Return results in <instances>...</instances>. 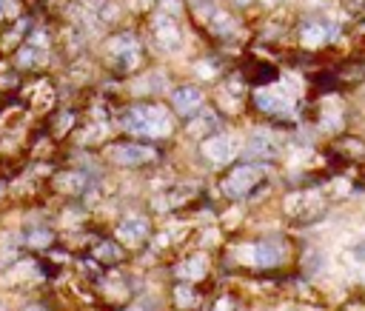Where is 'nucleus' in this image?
<instances>
[{
  "instance_id": "obj_1",
  "label": "nucleus",
  "mask_w": 365,
  "mask_h": 311,
  "mask_svg": "<svg viewBox=\"0 0 365 311\" xmlns=\"http://www.w3.org/2000/svg\"><path fill=\"white\" fill-rule=\"evenodd\" d=\"M120 128L131 140H146L157 146L177 131V114L171 112V106H163L157 100H137L120 109Z\"/></svg>"
},
{
  "instance_id": "obj_2",
  "label": "nucleus",
  "mask_w": 365,
  "mask_h": 311,
  "mask_svg": "<svg viewBox=\"0 0 365 311\" xmlns=\"http://www.w3.org/2000/svg\"><path fill=\"white\" fill-rule=\"evenodd\" d=\"M103 66L114 77H134L146 69L143 40L128 29H117L103 40Z\"/></svg>"
},
{
  "instance_id": "obj_3",
  "label": "nucleus",
  "mask_w": 365,
  "mask_h": 311,
  "mask_svg": "<svg viewBox=\"0 0 365 311\" xmlns=\"http://www.w3.org/2000/svg\"><path fill=\"white\" fill-rule=\"evenodd\" d=\"M268 180H271V163L243 160L225 171V177L220 180V192L232 203H246V200L257 197L268 186Z\"/></svg>"
},
{
  "instance_id": "obj_4",
  "label": "nucleus",
  "mask_w": 365,
  "mask_h": 311,
  "mask_svg": "<svg viewBox=\"0 0 365 311\" xmlns=\"http://www.w3.org/2000/svg\"><path fill=\"white\" fill-rule=\"evenodd\" d=\"M328 206H331V200L323 194V189L314 186V183L300 186L297 192H291L283 200V211H286V217L294 226H317L319 220L328 214Z\"/></svg>"
},
{
  "instance_id": "obj_5",
  "label": "nucleus",
  "mask_w": 365,
  "mask_h": 311,
  "mask_svg": "<svg viewBox=\"0 0 365 311\" xmlns=\"http://www.w3.org/2000/svg\"><path fill=\"white\" fill-rule=\"evenodd\" d=\"M294 249L288 243V237L283 234H263L251 243H246V263L251 265L254 272H263V274H271V272H277L283 269V265L291 260Z\"/></svg>"
},
{
  "instance_id": "obj_6",
  "label": "nucleus",
  "mask_w": 365,
  "mask_h": 311,
  "mask_svg": "<svg viewBox=\"0 0 365 311\" xmlns=\"http://www.w3.org/2000/svg\"><path fill=\"white\" fill-rule=\"evenodd\" d=\"M251 109L271 120V123H277V126H286V123H294L300 109H297V100L286 92V88H274L271 86H263V88H254L251 92Z\"/></svg>"
},
{
  "instance_id": "obj_7",
  "label": "nucleus",
  "mask_w": 365,
  "mask_h": 311,
  "mask_svg": "<svg viewBox=\"0 0 365 311\" xmlns=\"http://www.w3.org/2000/svg\"><path fill=\"white\" fill-rule=\"evenodd\" d=\"M103 154H106L109 163H114L120 168H146V166H157L163 160V154H160V149L154 143L131 140V138L112 140Z\"/></svg>"
},
{
  "instance_id": "obj_8",
  "label": "nucleus",
  "mask_w": 365,
  "mask_h": 311,
  "mask_svg": "<svg viewBox=\"0 0 365 311\" xmlns=\"http://www.w3.org/2000/svg\"><path fill=\"white\" fill-rule=\"evenodd\" d=\"M98 183H100V177H95L83 166H63V168L52 171V177L46 180L49 192L63 200H86V194Z\"/></svg>"
},
{
  "instance_id": "obj_9",
  "label": "nucleus",
  "mask_w": 365,
  "mask_h": 311,
  "mask_svg": "<svg viewBox=\"0 0 365 311\" xmlns=\"http://www.w3.org/2000/svg\"><path fill=\"white\" fill-rule=\"evenodd\" d=\"M146 32H149L152 46L160 49V52H166V55L180 52L182 43H186V37H182V29H180L177 18L168 15V12H154V15H149Z\"/></svg>"
},
{
  "instance_id": "obj_10",
  "label": "nucleus",
  "mask_w": 365,
  "mask_h": 311,
  "mask_svg": "<svg viewBox=\"0 0 365 311\" xmlns=\"http://www.w3.org/2000/svg\"><path fill=\"white\" fill-rule=\"evenodd\" d=\"M340 34H343V26L326 15H308L297 26V37L308 52H314L319 46H328V43L340 40Z\"/></svg>"
},
{
  "instance_id": "obj_11",
  "label": "nucleus",
  "mask_w": 365,
  "mask_h": 311,
  "mask_svg": "<svg viewBox=\"0 0 365 311\" xmlns=\"http://www.w3.org/2000/svg\"><path fill=\"white\" fill-rule=\"evenodd\" d=\"M114 237L131 251V249H143L146 243H152L154 237V226L152 217L143 211H131L126 217H120V223L114 226Z\"/></svg>"
},
{
  "instance_id": "obj_12",
  "label": "nucleus",
  "mask_w": 365,
  "mask_h": 311,
  "mask_svg": "<svg viewBox=\"0 0 365 311\" xmlns=\"http://www.w3.org/2000/svg\"><path fill=\"white\" fill-rule=\"evenodd\" d=\"M206 106V92L200 83H180L171 88V112L180 120H192Z\"/></svg>"
},
{
  "instance_id": "obj_13",
  "label": "nucleus",
  "mask_w": 365,
  "mask_h": 311,
  "mask_svg": "<svg viewBox=\"0 0 365 311\" xmlns=\"http://www.w3.org/2000/svg\"><path fill=\"white\" fill-rule=\"evenodd\" d=\"M243 154L254 163H271V160L280 157V140L271 128H254V131H248Z\"/></svg>"
},
{
  "instance_id": "obj_14",
  "label": "nucleus",
  "mask_w": 365,
  "mask_h": 311,
  "mask_svg": "<svg viewBox=\"0 0 365 311\" xmlns=\"http://www.w3.org/2000/svg\"><path fill=\"white\" fill-rule=\"evenodd\" d=\"M223 126H225V117H223V112L217 109V106H203L192 120H186V135L192 138V140H197V143H203V140H208V138H214V135H220L223 131Z\"/></svg>"
},
{
  "instance_id": "obj_15",
  "label": "nucleus",
  "mask_w": 365,
  "mask_h": 311,
  "mask_svg": "<svg viewBox=\"0 0 365 311\" xmlns=\"http://www.w3.org/2000/svg\"><path fill=\"white\" fill-rule=\"evenodd\" d=\"M208 274H211V260H208V254H206L203 249L186 254L182 260H177L174 269H171V277H174L177 283H197V286H200Z\"/></svg>"
},
{
  "instance_id": "obj_16",
  "label": "nucleus",
  "mask_w": 365,
  "mask_h": 311,
  "mask_svg": "<svg viewBox=\"0 0 365 311\" xmlns=\"http://www.w3.org/2000/svg\"><path fill=\"white\" fill-rule=\"evenodd\" d=\"M200 154H203V160L208 166L223 168L228 163H234V157H237V140L232 135H225V131H220V135H214V138H208V140L200 143Z\"/></svg>"
},
{
  "instance_id": "obj_17",
  "label": "nucleus",
  "mask_w": 365,
  "mask_h": 311,
  "mask_svg": "<svg viewBox=\"0 0 365 311\" xmlns=\"http://www.w3.org/2000/svg\"><path fill=\"white\" fill-rule=\"evenodd\" d=\"M88 257H95L100 265H106V269H117V265H123L128 260V249L112 234V237H95L88 243Z\"/></svg>"
},
{
  "instance_id": "obj_18",
  "label": "nucleus",
  "mask_w": 365,
  "mask_h": 311,
  "mask_svg": "<svg viewBox=\"0 0 365 311\" xmlns=\"http://www.w3.org/2000/svg\"><path fill=\"white\" fill-rule=\"evenodd\" d=\"M240 74L246 77V83L251 88H263V86H271V83H277L280 80V69L277 63H268V60H260V58H243V63L237 66Z\"/></svg>"
},
{
  "instance_id": "obj_19",
  "label": "nucleus",
  "mask_w": 365,
  "mask_h": 311,
  "mask_svg": "<svg viewBox=\"0 0 365 311\" xmlns=\"http://www.w3.org/2000/svg\"><path fill=\"white\" fill-rule=\"evenodd\" d=\"M166 92H171V77L163 69L143 72L140 77L134 80V86H131V95L140 98V100H154V98H160Z\"/></svg>"
},
{
  "instance_id": "obj_20",
  "label": "nucleus",
  "mask_w": 365,
  "mask_h": 311,
  "mask_svg": "<svg viewBox=\"0 0 365 311\" xmlns=\"http://www.w3.org/2000/svg\"><path fill=\"white\" fill-rule=\"evenodd\" d=\"M80 112L83 109H74V106H60L49 114V120H46V131L52 135L55 143L66 140L69 135H74V131L80 128Z\"/></svg>"
},
{
  "instance_id": "obj_21",
  "label": "nucleus",
  "mask_w": 365,
  "mask_h": 311,
  "mask_svg": "<svg viewBox=\"0 0 365 311\" xmlns=\"http://www.w3.org/2000/svg\"><path fill=\"white\" fill-rule=\"evenodd\" d=\"M206 26H208V34L220 43H237L240 40V18L228 15V12H220V9H211L208 18H206Z\"/></svg>"
},
{
  "instance_id": "obj_22",
  "label": "nucleus",
  "mask_w": 365,
  "mask_h": 311,
  "mask_svg": "<svg viewBox=\"0 0 365 311\" xmlns=\"http://www.w3.org/2000/svg\"><path fill=\"white\" fill-rule=\"evenodd\" d=\"M58 240H60V234H58V229L49 226V223H29L26 232H23V249L40 251V254H46L49 249H55Z\"/></svg>"
},
{
  "instance_id": "obj_23",
  "label": "nucleus",
  "mask_w": 365,
  "mask_h": 311,
  "mask_svg": "<svg viewBox=\"0 0 365 311\" xmlns=\"http://www.w3.org/2000/svg\"><path fill=\"white\" fill-rule=\"evenodd\" d=\"M203 300H206V294L197 283H177L174 280V286L168 289V303L174 311H197L203 305Z\"/></svg>"
},
{
  "instance_id": "obj_24",
  "label": "nucleus",
  "mask_w": 365,
  "mask_h": 311,
  "mask_svg": "<svg viewBox=\"0 0 365 311\" xmlns=\"http://www.w3.org/2000/svg\"><path fill=\"white\" fill-rule=\"evenodd\" d=\"M337 88H351V86H362L365 83V60H345L340 66L331 69Z\"/></svg>"
},
{
  "instance_id": "obj_25",
  "label": "nucleus",
  "mask_w": 365,
  "mask_h": 311,
  "mask_svg": "<svg viewBox=\"0 0 365 311\" xmlns=\"http://www.w3.org/2000/svg\"><path fill=\"white\" fill-rule=\"evenodd\" d=\"M334 157H343V160H365V140L362 138H354V135H343L337 143H334Z\"/></svg>"
},
{
  "instance_id": "obj_26",
  "label": "nucleus",
  "mask_w": 365,
  "mask_h": 311,
  "mask_svg": "<svg viewBox=\"0 0 365 311\" xmlns=\"http://www.w3.org/2000/svg\"><path fill=\"white\" fill-rule=\"evenodd\" d=\"M300 269H303V277H305V280L319 277V274H323V269H326V254L319 251V249H305Z\"/></svg>"
},
{
  "instance_id": "obj_27",
  "label": "nucleus",
  "mask_w": 365,
  "mask_h": 311,
  "mask_svg": "<svg viewBox=\"0 0 365 311\" xmlns=\"http://www.w3.org/2000/svg\"><path fill=\"white\" fill-rule=\"evenodd\" d=\"M223 74V60L220 58H203L194 63V77L206 80V83H217V77Z\"/></svg>"
},
{
  "instance_id": "obj_28",
  "label": "nucleus",
  "mask_w": 365,
  "mask_h": 311,
  "mask_svg": "<svg viewBox=\"0 0 365 311\" xmlns=\"http://www.w3.org/2000/svg\"><path fill=\"white\" fill-rule=\"evenodd\" d=\"M208 311H240V297L234 294V291H217L214 297H211V305H208Z\"/></svg>"
},
{
  "instance_id": "obj_29",
  "label": "nucleus",
  "mask_w": 365,
  "mask_h": 311,
  "mask_svg": "<svg viewBox=\"0 0 365 311\" xmlns=\"http://www.w3.org/2000/svg\"><path fill=\"white\" fill-rule=\"evenodd\" d=\"M23 83H20V72L6 63V66H0V92H18Z\"/></svg>"
},
{
  "instance_id": "obj_30",
  "label": "nucleus",
  "mask_w": 365,
  "mask_h": 311,
  "mask_svg": "<svg viewBox=\"0 0 365 311\" xmlns=\"http://www.w3.org/2000/svg\"><path fill=\"white\" fill-rule=\"evenodd\" d=\"M20 6L18 0H0V23H9V20H18L20 15Z\"/></svg>"
},
{
  "instance_id": "obj_31",
  "label": "nucleus",
  "mask_w": 365,
  "mask_h": 311,
  "mask_svg": "<svg viewBox=\"0 0 365 311\" xmlns=\"http://www.w3.org/2000/svg\"><path fill=\"white\" fill-rule=\"evenodd\" d=\"M120 311H157L154 305H149L146 300H134V303H128V305H123Z\"/></svg>"
},
{
  "instance_id": "obj_32",
  "label": "nucleus",
  "mask_w": 365,
  "mask_h": 311,
  "mask_svg": "<svg viewBox=\"0 0 365 311\" xmlns=\"http://www.w3.org/2000/svg\"><path fill=\"white\" fill-rule=\"evenodd\" d=\"M340 311H365V297H357V300H348Z\"/></svg>"
},
{
  "instance_id": "obj_33",
  "label": "nucleus",
  "mask_w": 365,
  "mask_h": 311,
  "mask_svg": "<svg viewBox=\"0 0 365 311\" xmlns=\"http://www.w3.org/2000/svg\"><path fill=\"white\" fill-rule=\"evenodd\" d=\"M9 197H12V192H9V177H0V203L9 200Z\"/></svg>"
},
{
  "instance_id": "obj_34",
  "label": "nucleus",
  "mask_w": 365,
  "mask_h": 311,
  "mask_svg": "<svg viewBox=\"0 0 365 311\" xmlns=\"http://www.w3.org/2000/svg\"><path fill=\"white\" fill-rule=\"evenodd\" d=\"M20 311H52V308L46 305V303H40V300H37V303H26Z\"/></svg>"
},
{
  "instance_id": "obj_35",
  "label": "nucleus",
  "mask_w": 365,
  "mask_h": 311,
  "mask_svg": "<svg viewBox=\"0 0 365 311\" xmlns=\"http://www.w3.org/2000/svg\"><path fill=\"white\" fill-rule=\"evenodd\" d=\"M351 254H354V260H359V263H365V240H362V243H357Z\"/></svg>"
},
{
  "instance_id": "obj_36",
  "label": "nucleus",
  "mask_w": 365,
  "mask_h": 311,
  "mask_svg": "<svg viewBox=\"0 0 365 311\" xmlns=\"http://www.w3.org/2000/svg\"><path fill=\"white\" fill-rule=\"evenodd\" d=\"M234 6H240V9H246V6H251V0H232Z\"/></svg>"
},
{
  "instance_id": "obj_37",
  "label": "nucleus",
  "mask_w": 365,
  "mask_h": 311,
  "mask_svg": "<svg viewBox=\"0 0 365 311\" xmlns=\"http://www.w3.org/2000/svg\"><path fill=\"white\" fill-rule=\"evenodd\" d=\"M263 4H268V6H277V4H286V0H263Z\"/></svg>"
},
{
  "instance_id": "obj_38",
  "label": "nucleus",
  "mask_w": 365,
  "mask_h": 311,
  "mask_svg": "<svg viewBox=\"0 0 365 311\" xmlns=\"http://www.w3.org/2000/svg\"><path fill=\"white\" fill-rule=\"evenodd\" d=\"M163 4H174V0H163Z\"/></svg>"
},
{
  "instance_id": "obj_39",
  "label": "nucleus",
  "mask_w": 365,
  "mask_h": 311,
  "mask_svg": "<svg viewBox=\"0 0 365 311\" xmlns=\"http://www.w3.org/2000/svg\"><path fill=\"white\" fill-rule=\"evenodd\" d=\"M203 4H208V0H203Z\"/></svg>"
},
{
  "instance_id": "obj_40",
  "label": "nucleus",
  "mask_w": 365,
  "mask_h": 311,
  "mask_svg": "<svg viewBox=\"0 0 365 311\" xmlns=\"http://www.w3.org/2000/svg\"><path fill=\"white\" fill-rule=\"evenodd\" d=\"M362 168H365V166H362Z\"/></svg>"
}]
</instances>
